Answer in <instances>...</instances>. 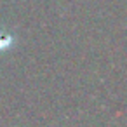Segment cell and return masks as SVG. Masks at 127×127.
Wrapping results in <instances>:
<instances>
[{
  "label": "cell",
  "mask_w": 127,
  "mask_h": 127,
  "mask_svg": "<svg viewBox=\"0 0 127 127\" xmlns=\"http://www.w3.org/2000/svg\"><path fill=\"white\" fill-rule=\"evenodd\" d=\"M12 44H14V37H12L11 33H5V32L0 30V52L11 49Z\"/></svg>",
  "instance_id": "obj_1"
}]
</instances>
